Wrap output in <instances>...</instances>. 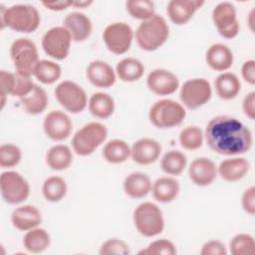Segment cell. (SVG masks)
<instances>
[{"instance_id": "obj_7", "label": "cell", "mask_w": 255, "mask_h": 255, "mask_svg": "<svg viewBox=\"0 0 255 255\" xmlns=\"http://www.w3.org/2000/svg\"><path fill=\"white\" fill-rule=\"evenodd\" d=\"M10 58L15 72L24 77H33L40 61L37 45L29 38H17L10 46Z\"/></svg>"}, {"instance_id": "obj_15", "label": "cell", "mask_w": 255, "mask_h": 255, "mask_svg": "<svg viewBox=\"0 0 255 255\" xmlns=\"http://www.w3.org/2000/svg\"><path fill=\"white\" fill-rule=\"evenodd\" d=\"M148 90L156 96H169L174 94L179 88L177 76L166 69H154L146 77Z\"/></svg>"}, {"instance_id": "obj_49", "label": "cell", "mask_w": 255, "mask_h": 255, "mask_svg": "<svg viewBox=\"0 0 255 255\" xmlns=\"http://www.w3.org/2000/svg\"><path fill=\"white\" fill-rule=\"evenodd\" d=\"M92 4V0H72V7L75 8H87Z\"/></svg>"}, {"instance_id": "obj_47", "label": "cell", "mask_w": 255, "mask_h": 255, "mask_svg": "<svg viewBox=\"0 0 255 255\" xmlns=\"http://www.w3.org/2000/svg\"><path fill=\"white\" fill-rule=\"evenodd\" d=\"M243 114L250 120L255 119V92L251 91L246 94L242 100Z\"/></svg>"}, {"instance_id": "obj_19", "label": "cell", "mask_w": 255, "mask_h": 255, "mask_svg": "<svg viewBox=\"0 0 255 255\" xmlns=\"http://www.w3.org/2000/svg\"><path fill=\"white\" fill-rule=\"evenodd\" d=\"M86 77L93 86L101 89L111 88L117 81L115 69L103 60L90 62L86 68Z\"/></svg>"}, {"instance_id": "obj_27", "label": "cell", "mask_w": 255, "mask_h": 255, "mask_svg": "<svg viewBox=\"0 0 255 255\" xmlns=\"http://www.w3.org/2000/svg\"><path fill=\"white\" fill-rule=\"evenodd\" d=\"M217 96L224 101L235 99L241 91V82L238 76L231 72L220 73L214 81Z\"/></svg>"}, {"instance_id": "obj_41", "label": "cell", "mask_w": 255, "mask_h": 255, "mask_svg": "<svg viewBox=\"0 0 255 255\" xmlns=\"http://www.w3.org/2000/svg\"><path fill=\"white\" fill-rule=\"evenodd\" d=\"M99 254L101 255H128L130 249L128 244L121 238H110L102 243Z\"/></svg>"}, {"instance_id": "obj_37", "label": "cell", "mask_w": 255, "mask_h": 255, "mask_svg": "<svg viewBox=\"0 0 255 255\" xmlns=\"http://www.w3.org/2000/svg\"><path fill=\"white\" fill-rule=\"evenodd\" d=\"M126 9L132 18L140 21H145L156 14L154 2L150 0H128Z\"/></svg>"}, {"instance_id": "obj_1", "label": "cell", "mask_w": 255, "mask_h": 255, "mask_svg": "<svg viewBox=\"0 0 255 255\" xmlns=\"http://www.w3.org/2000/svg\"><path fill=\"white\" fill-rule=\"evenodd\" d=\"M204 139L212 151L226 156L246 153L253 144L251 129L229 115L213 117L206 125Z\"/></svg>"}, {"instance_id": "obj_21", "label": "cell", "mask_w": 255, "mask_h": 255, "mask_svg": "<svg viewBox=\"0 0 255 255\" xmlns=\"http://www.w3.org/2000/svg\"><path fill=\"white\" fill-rule=\"evenodd\" d=\"M251 164L242 156H232L222 160L217 166V174L227 182H236L243 179L249 172Z\"/></svg>"}, {"instance_id": "obj_26", "label": "cell", "mask_w": 255, "mask_h": 255, "mask_svg": "<svg viewBox=\"0 0 255 255\" xmlns=\"http://www.w3.org/2000/svg\"><path fill=\"white\" fill-rule=\"evenodd\" d=\"M73 149L63 143H57L51 146L45 156L46 164L55 171H63L69 168L73 163Z\"/></svg>"}, {"instance_id": "obj_36", "label": "cell", "mask_w": 255, "mask_h": 255, "mask_svg": "<svg viewBox=\"0 0 255 255\" xmlns=\"http://www.w3.org/2000/svg\"><path fill=\"white\" fill-rule=\"evenodd\" d=\"M178 141L186 150L199 149L204 141V131L197 126H187L180 130Z\"/></svg>"}, {"instance_id": "obj_9", "label": "cell", "mask_w": 255, "mask_h": 255, "mask_svg": "<svg viewBox=\"0 0 255 255\" xmlns=\"http://www.w3.org/2000/svg\"><path fill=\"white\" fill-rule=\"evenodd\" d=\"M0 192L6 203L17 205L28 199L31 188L28 180L20 172L5 170L0 175Z\"/></svg>"}, {"instance_id": "obj_5", "label": "cell", "mask_w": 255, "mask_h": 255, "mask_svg": "<svg viewBox=\"0 0 255 255\" xmlns=\"http://www.w3.org/2000/svg\"><path fill=\"white\" fill-rule=\"evenodd\" d=\"M132 221L136 231L144 237L159 235L165 226L161 209L157 204L150 201L141 202L134 208Z\"/></svg>"}, {"instance_id": "obj_4", "label": "cell", "mask_w": 255, "mask_h": 255, "mask_svg": "<svg viewBox=\"0 0 255 255\" xmlns=\"http://www.w3.org/2000/svg\"><path fill=\"white\" fill-rule=\"evenodd\" d=\"M108 128L100 122H90L80 128L72 137V149L80 156L94 153L108 137Z\"/></svg>"}, {"instance_id": "obj_28", "label": "cell", "mask_w": 255, "mask_h": 255, "mask_svg": "<svg viewBox=\"0 0 255 255\" xmlns=\"http://www.w3.org/2000/svg\"><path fill=\"white\" fill-rule=\"evenodd\" d=\"M88 109L93 117L100 120H106L113 116L116 109V103L110 94L97 92L89 98Z\"/></svg>"}, {"instance_id": "obj_8", "label": "cell", "mask_w": 255, "mask_h": 255, "mask_svg": "<svg viewBox=\"0 0 255 255\" xmlns=\"http://www.w3.org/2000/svg\"><path fill=\"white\" fill-rule=\"evenodd\" d=\"M57 102L71 114H80L88 107V96L82 86L71 80L60 82L54 91Z\"/></svg>"}, {"instance_id": "obj_22", "label": "cell", "mask_w": 255, "mask_h": 255, "mask_svg": "<svg viewBox=\"0 0 255 255\" xmlns=\"http://www.w3.org/2000/svg\"><path fill=\"white\" fill-rule=\"evenodd\" d=\"M207 66L216 72H227L234 63V55L229 46L223 43L212 44L205 53Z\"/></svg>"}, {"instance_id": "obj_31", "label": "cell", "mask_w": 255, "mask_h": 255, "mask_svg": "<svg viewBox=\"0 0 255 255\" xmlns=\"http://www.w3.org/2000/svg\"><path fill=\"white\" fill-rule=\"evenodd\" d=\"M22 243L28 252L38 254L49 248L51 244V236L45 228L38 226L26 231Z\"/></svg>"}, {"instance_id": "obj_6", "label": "cell", "mask_w": 255, "mask_h": 255, "mask_svg": "<svg viewBox=\"0 0 255 255\" xmlns=\"http://www.w3.org/2000/svg\"><path fill=\"white\" fill-rule=\"evenodd\" d=\"M186 117L185 108L171 99H161L152 104L148 111V120L153 127L167 129L178 127Z\"/></svg>"}, {"instance_id": "obj_35", "label": "cell", "mask_w": 255, "mask_h": 255, "mask_svg": "<svg viewBox=\"0 0 255 255\" xmlns=\"http://www.w3.org/2000/svg\"><path fill=\"white\" fill-rule=\"evenodd\" d=\"M61 66L57 62L47 59L39 61L33 75V77H35L41 84L44 85H52L56 83L61 78Z\"/></svg>"}, {"instance_id": "obj_43", "label": "cell", "mask_w": 255, "mask_h": 255, "mask_svg": "<svg viewBox=\"0 0 255 255\" xmlns=\"http://www.w3.org/2000/svg\"><path fill=\"white\" fill-rule=\"evenodd\" d=\"M15 74H16V83L11 96L19 98L20 100L21 98H24L25 96H27L34 89L36 84L33 82L31 77H24L17 74L16 72Z\"/></svg>"}, {"instance_id": "obj_3", "label": "cell", "mask_w": 255, "mask_h": 255, "mask_svg": "<svg viewBox=\"0 0 255 255\" xmlns=\"http://www.w3.org/2000/svg\"><path fill=\"white\" fill-rule=\"evenodd\" d=\"M169 37V26L165 18L155 14L151 18L141 21L134 32L137 46L146 52L160 48Z\"/></svg>"}, {"instance_id": "obj_2", "label": "cell", "mask_w": 255, "mask_h": 255, "mask_svg": "<svg viewBox=\"0 0 255 255\" xmlns=\"http://www.w3.org/2000/svg\"><path fill=\"white\" fill-rule=\"evenodd\" d=\"M41 23L38 9L30 4H14L6 7L0 4V29L9 28L15 32H35Z\"/></svg>"}, {"instance_id": "obj_11", "label": "cell", "mask_w": 255, "mask_h": 255, "mask_svg": "<svg viewBox=\"0 0 255 255\" xmlns=\"http://www.w3.org/2000/svg\"><path fill=\"white\" fill-rule=\"evenodd\" d=\"M212 97L210 83L204 78L188 79L180 87L181 105L188 110H196L206 105Z\"/></svg>"}, {"instance_id": "obj_50", "label": "cell", "mask_w": 255, "mask_h": 255, "mask_svg": "<svg viewBox=\"0 0 255 255\" xmlns=\"http://www.w3.org/2000/svg\"><path fill=\"white\" fill-rule=\"evenodd\" d=\"M254 16H255V12L254 9H252L249 14H248V18H247V23L249 26V29L251 32H254V25H255V20H254Z\"/></svg>"}, {"instance_id": "obj_17", "label": "cell", "mask_w": 255, "mask_h": 255, "mask_svg": "<svg viewBox=\"0 0 255 255\" xmlns=\"http://www.w3.org/2000/svg\"><path fill=\"white\" fill-rule=\"evenodd\" d=\"M162 151L158 140L151 137H140L130 145V157L139 165H149L155 162Z\"/></svg>"}, {"instance_id": "obj_48", "label": "cell", "mask_w": 255, "mask_h": 255, "mask_svg": "<svg viewBox=\"0 0 255 255\" xmlns=\"http://www.w3.org/2000/svg\"><path fill=\"white\" fill-rule=\"evenodd\" d=\"M42 5L51 11L60 12L72 6V0H56V1H42Z\"/></svg>"}, {"instance_id": "obj_25", "label": "cell", "mask_w": 255, "mask_h": 255, "mask_svg": "<svg viewBox=\"0 0 255 255\" xmlns=\"http://www.w3.org/2000/svg\"><path fill=\"white\" fill-rule=\"evenodd\" d=\"M180 191L179 181L170 175L161 176L152 182L151 193L159 203H169L176 199Z\"/></svg>"}, {"instance_id": "obj_23", "label": "cell", "mask_w": 255, "mask_h": 255, "mask_svg": "<svg viewBox=\"0 0 255 255\" xmlns=\"http://www.w3.org/2000/svg\"><path fill=\"white\" fill-rule=\"evenodd\" d=\"M11 223L16 229L26 232L42 223V213L35 205H20L13 209Z\"/></svg>"}, {"instance_id": "obj_40", "label": "cell", "mask_w": 255, "mask_h": 255, "mask_svg": "<svg viewBox=\"0 0 255 255\" xmlns=\"http://www.w3.org/2000/svg\"><path fill=\"white\" fill-rule=\"evenodd\" d=\"M176 253L175 244L165 238L153 240L146 247L138 251L139 255H175Z\"/></svg>"}, {"instance_id": "obj_42", "label": "cell", "mask_w": 255, "mask_h": 255, "mask_svg": "<svg viewBox=\"0 0 255 255\" xmlns=\"http://www.w3.org/2000/svg\"><path fill=\"white\" fill-rule=\"evenodd\" d=\"M16 83L15 72H8L5 70L0 71V97H1V109L4 108L6 98L8 95H12Z\"/></svg>"}, {"instance_id": "obj_39", "label": "cell", "mask_w": 255, "mask_h": 255, "mask_svg": "<svg viewBox=\"0 0 255 255\" xmlns=\"http://www.w3.org/2000/svg\"><path fill=\"white\" fill-rule=\"evenodd\" d=\"M21 159H22V150L17 144L6 142L0 145L1 168H12L18 165Z\"/></svg>"}, {"instance_id": "obj_18", "label": "cell", "mask_w": 255, "mask_h": 255, "mask_svg": "<svg viewBox=\"0 0 255 255\" xmlns=\"http://www.w3.org/2000/svg\"><path fill=\"white\" fill-rule=\"evenodd\" d=\"M204 5L202 0H170L166 5L168 19L175 25H184Z\"/></svg>"}, {"instance_id": "obj_34", "label": "cell", "mask_w": 255, "mask_h": 255, "mask_svg": "<svg viewBox=\"0 0 255 255\" xmlns=\"http://www.w3.org/2000/svg\"><path fill=\"white\" fill-rule=\"evenodd\" d=\"M41 190L43 197L47 201L56 203L65 198L68 191V185L63 177L59 175H51L43 181Z\"/></svg>"}, {"instance_id": "obj_13", "label": "cell", "mask_w": 255, "mask_h": 255, "mask_svg": "<svg viewBox=\"0 0 255 255\" xmlns=\"http://www.w3.org/2000/svg\"><path fill=\"white\" fill-rule=\"evenodd\" d=\"M211 19L218 34L224 39H234L240 31L237 10L233 3L222 1L217 3L211 12Z\"/></svg>"}, {"instance_id": "obj_12", "label": "cell", "mask_w": 255, "mask_h": 255, "mask_svg": "<svg viewBox=\"0 0 255 255\" xmlns=\"http://www.w3.org/2000/svg\"><path fill=\"white\" fill-rule=\"evenodd\" d=\"M72 42L70 33L62 25L48 29L42 37L41 45L47 56L54 60L62 61L69 56Z\"/></svg>"}, {"instance_id": "obj_44", "label": "cell", "mask_w": 255, "mask_h": 255, "mask_svg": "<svg viewBox=\"0 0 255 255\" xmlns=\"http://www.w3.org/2000/svg\"><path fill=\"white\" fill-rule=\"evenodd\" d=\"M201 255H226L227 247L223 242L217 239H211L203 243L200 252Z\"/></svg>"}, {"instance_id": "obj_24", "label": "cell", "mask_w": 255, "mask_h": 255, "mask_svg": "<svg viewBox=\"0 0 255 255\" xmlns=\"http://www.w3.org/2000/svg\"><path fill=\"white\" fill-rule=\"evenodd\" d=\"M151 186L152 181L150 177L142 171H132L123 181L125 193L133 199L145 197L151 191Z\"/></svg>"}, {"instance_id": "obj_16", "label": "cell", "mask_w": 255, "mask_h": 255, "mask_svg": "<svg viewBox=\"0 0 255 255\" xmlns=\"http://www.w3.org/2000/svg\"><path fill=\"white\" fill-rule=\"evenodd\" d=\"M217 175V165L209 157H195L189 163L188 177L196 186L205 187L212 184Z\"/></svg>"}, {"instance_id": "obj_33", "label": "cell", "mask_w": 255, "mask_h": 255, "mask_svg": "<svg viewBox=\"0 0 255 255\" xmlns=\"http://www.w3.org/2000/svg\"><path fill=\"white\" fill-rule=\"evenodd\" d=\"M186 165L187 157L178 149H170L160 158V169L170 176H177L182 173Z\"/></svg>"}, {"instance_id": "obj_20", "label": "cell", "mask_w": 255, "mask_h": 255, "mask_svg": "<svg viewBox=\"0 0 255 255\" xmlns=\"http://www.w3.org/2000/svg\"><path fill=\"white\" fill-rule=\"evenodd\" d=\"M63 26L68 30L74 42L86 41L93 32L91 18L80 11L68 13L63 19Z\"/></svg>"}, {"instance_id": "obj_46", "label": "cell", "mask_w": 255, "mask_h": 255, "mask_svg": "<svg viewBox=\"0 0 255 255\" xmlns=\"http://www.w3.org/2000/svg\"><path fill=\"white\" fill-rule=\"evenodd\" d=\"M241 77L242 79L249 85H255V61L253 59H249L245 61L241 66Z\"/></svg>"}, {"instance_id": "obj_45", "label": "cell", "mask_w": 255, "mask_h": 255, "mask_svg": "<svg viewBox=\"0 0 255 255\" xmlns=\"http://www.w3.org/2000/svg\"><path fill=\"white\" fill-rule=\"evenodd\" d=\"M241 207L249 215L255 214V186L247 187L241 195Z\"/></svg>"}, {"instance_id": "obj_30", "label": "cell", "mask_w": 255, "mask_h": 255, "mask_svg": "<svg viewBox=\"0 0 255 255\" xmlns=\"http://www.w3.org/2000/svg\"><path fill=\"white\" fill-rule=\"evenodd\" d=\"M103 158L112 164H121L130 157V145L121 138L107 141L102 150Z\"/></svg>"}, {"instance_id": "obj_14", "label": "cell", "mask_w": 255, "mask_h": 255, "mask_svg": "<svg viewBox=\"0 0 255 255\" xmlns=\"http://www.w3.org/2000/svg\"><path fill=\"white\" fill-rule=\"evenodd\" d=\"M43 130L48 138L54 141H62L71 135L73 122L64 111L53 110L43 120Z\"/></svg>"}, {"instance_id": "obj_38", "label": "cell", "mask_w": 255, "mask_h": 255, "mask_svg": "<svg viewBox=\"0 0 255 255\" xmlns=\"http://www.w3.org/2000/svg\"><path fill=\"white\" fill-rule=\"evenodd\" d=\"M229 252L232 255H253L255 252L254 237L249 233H237L229 242Z\"/></svg>"}, {"instance_id": "obj_32", "label": "cell", "mask_w": 255, "mask_h": 255, "mask_svg": "<svg viewBox=\"0 0 255 255\" xmlns=\"http://www.w3.org/2000/svg\"><path fill=\"white\" fill-rule=\"evenodd\" d=\"M24 111L32 116L42 114L48 106L49 98L46 91L39 85H35L34 89L24 98L20 99Z\"/></svg>"}, {"instance_id": "obj_29", "label": "cell", "mask_w": 255, "mask_h": 255, "mask_svg": "<svg viewBox=\"0 0 255 255\" xmlns=\"http://www.w3.org/2000/svg\"><path fill=\"white\" fill-rule=\"evenodd\" d=\"M143 63L133 57H126L118 62L116 66V75L122 82L133 83L140 80L144 74Z\"/></svg>"}, {"instance_id": "obj_10", "label": "cell", "mask_w": 255, "mask_h": 255, "mask_svg": "<svg viewBox=\"0 0 255 255\" xmlns=\"http://www.w3.org/2000/svg\"><path fill=\"white\" fill-rule=\"evenodd\" d=\"M134 31L126 22L117 21L106 26L103 32V41L107 49L115 55H124L131 47Z\"/></svg>"}]
</instances>
